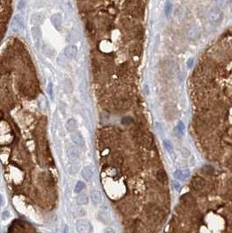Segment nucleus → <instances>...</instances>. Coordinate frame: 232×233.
I'll list each match as a JSON object with an SVG mask.
<instances>
[{"label": "nucleus", "mask_w": 232, "mask_h": 233, "mask_svg": "<svg viewBox=\"0 0 232 233\" xmlns=\"http://www.w3.org/2000/svg\"><path fill=\"white\" fill-rule=\"evenodd\" d=\"M145 214L150 220L161 221L163 218V211L155 203H148L145 207Z\"/></svg>", "instance_id": "nucleus-1"}, {"label": "nucleus", "mask_w": 232, "mask_h": 233, "mask_svg": "<svg viewBox=\"0 0 232 233\" xmlns=\"http://www.w3.org/2000/svg\"><path fill=\"white\" fill-rule=\"evenodd\" d=\"M76 226L79 233H91L92 225L89 221L85 219H80L76 222Z\"/></svg>", "instance_id": "nucleus-2"}, {"label": "nucleus", "mask_w": 232, "mask_h": 233, "mask_svg": "<svg viewBox=\"0 0 232 233\" xmlns=\"http://www.w3.org/2000/svg\"><path fill=\"white\" fill-rule=\"evenodd\" d=\"M24 28V20L23 17L19 15H16L13 17L12 23V30L15 33L20 32Z\"/></svg>", "instance_id": "nucleus-3"}, {"label": "nucleus", "mask_w": 232, "mask_h": 233, "mask_svg": "<svg viewBox=\"0 0 232 233\" xmlns=\"http://www.w3.org/2000/svg\"><path fill=\"white\" fill-rule=\"evenodd\" d=\"M208 17H209V20L211 23L215 24V23H218V22L221 21L223 15H222V12L218 8H212L210 9V12L208 14Z\"/></svg>", "instance_id": "nucleus-4"}, {"label": "nucleus", "mask_w": 232, "mask_h": 233, "mask_svg": "<svg viewBox=\"0 0 232 233\" xmlns=\"http://www.w3.org/2000/svg\"><path fill=\"white\" fill-rule=\"evenodd\" d=\"M205 184H206L205 180L202 177H199V176L194 177L192 178V180H191V186H192L194 190H196V191L202 190L205 187Z\"/></svg>", "instance_id": "nucleus-5"}, {"label": "nucleus", "mask_w": 232, "mask_h": 233, "mask_svg": "<svg viewBox=\"0 0 232 233\" xmlns=\"http://www.w3.org/2000/svg\"><path fill=\"white\" fill-rule=\"evenodd\" d=\"M99 219L104 224H108L110 222V214H109V210L107 205H102L99 211Z\"/></svg>", "instance_id": "nucleus-6"}, {"label": "nucleus", "mask_w": 232, "mask_h": 233, "mask_svg": "<svg viewBox=\"0 0 232 233\" xmlns=\"http://www.w3.org/2000/svg\"><path fill=\"white\" fill-rule=\"evenodd\" d=\"M70 138L77 147L80 148H83L85 146V141H84V138L81 135L80 133H79L77 131H74V132H72L71 134H70Z\"/></svg>", "instance_id": "nucleus-7"}, {"label": "nucleus", "mask_w": 232, "mask_h": 233, "mask_svg": "<svg viewBox=\"0 0 232 233\" xmlns=\"http://www.w3.org/2000/svg\"><path fill=\"white\" fill-rule=\"evenodd\" d=\"M65 55L70 60H74L77 56L78 49L75 45H69L65 48Z\"/></svg>", "instance_id": "nucleus-8"}, {"label": "nucleus", "mask_w": 232, "mask_h": 233, "mask_svg": "<svg viewBox=\"0 0 232 233\" xmlns=\"http://www.w3.org/2000/svg\"><path fill=\"white\" fill-rule=\"evenodd\" d=\"M181 203H182L184 206L187 207H191L196 204V199L193 196H191L190 194H185L183 196H181Z\"/></svg>", "instance_id": "nucleus-9"}, {"label": "nucleus", "mask_w": 232, "mask_h": 233, "mask_svg": "<svg viewBox=\"0 0 232 233\" xmlns=\"http://www.w3.org/2000/svg\"><path fill=\"white\" fill-rule=\"evenodd\" d=\"M186 34H187V37L190 39H196L199 35V30H198L197 26H190L187 29V32H186Z\"/></svg>", "instance_id": "nucleus-10"}, {"label": "nucleus", "mask_w": 232, "mask_h": 233, "mask_svg": "<svg viewBox=\"0 0 232 233\" xmlns=\"http://www.w3.org/2000/svg\"><path fill=\"white\" fill-rule=\"evenodd\" d=\"M156 179H157V181L161 182V183H162V184H167L168 183V176H167V173L165 172L164 169L161 168L156 172Z\"/></svg>", "instance_id": "nucleus-11"}, {"label": "nucleus", "mask_w": 232, "mask_h": 233, "mask_svg": "<svg viewBox=\"0 0 232 233\" xmlns=\"http://www.w3.org/2000/svg\"><path fill=\"white\" fill-rule=\"evenodd\" d=\"M189 171L188 169H183V170H176L174 173V177L176 179H180V180H184L186 178L189 177Z\"/></svg>", "instance_id": "nucleus-12"}, {"label": "nucleus", "mask_w": 232, "mask_h": 233, "mask_svg": "<svg viewBox=\"0 0 232 233\" xmlns=\"http://www.w3.org/2000/svg\"><path fill=\"white\" fill-rule=\"evenodd\" d=\"M91 199L93 201V203L94 204H99L101 200H102V196H101V193L99 192V190H93L91 192Z\"/></svg>", "instance_id": "nucleus-13"}, {"label": "nucleus", "mask_w": 232, "mask_h": 233, "mask_svg": "<svg viewBox=\"0 0 232 233\" xmlns=\"http://www.w3.org/2000/svg\"><path fill=\"white\" fill-rule=\"evenodd\" d=\"M51 21H52V25L55 26L57 29H60L61 24H62V17L60 13L53 14L51 17Z\"/></svg>", "instance_id": "nucleus-14"}, {"label": "nucleus", "mask_w": 232, "mask_h": 233, "mask_svg": "<svg viewBox=\"0 0 232 233\" xmlns=\"http://www.w3.org/2000/svg\"><path fill=\"white\" fill-rule=\"evenodd\" d=\"M31 35H32L34 42L38 45L41 39V31L39 27H33L31 29Z\"/></svg>", "instance_id": "nucleus-15"}, {"label": "nucleus", "mask_w": 232, "mask_h": 233, "mask_svg": "<svg viewBox=\"0 0 232 233\" xmlns=\"http://www.w3.org/2000/svg\"><path fill=\"white\" fill-rule=\"evenodd\" d=\"M93 175H94V173H93V170H92V168L90 167H86V168H83L82 177L86 181H90L92 177H93Z\"/></svg>", "instance_id": "nucleus-16"}, {"label": "nucleus", "mask_w": 232, "mask_h": 233, "mask_svg": "<svg viewBox=\"0 0 232 233\" xmlns=\"http://www.w3.org/2000/svg\"><path fill=\"white\" fill-rule=\"evenodd\" d=\"M65 127L69 132H71V133L74 132V131H76V129H77V122L74 119H69L68 121H66Z\"/></svg>", "instance_id": "nucleus-17"}, {"label": "nucleus", "mask_w": 232, "mask_h": 233, "mask_svg": "<svg viewBox=\"0 0 232 233\" xmlns=\"http://www.w3.org/2000/svg\"><path fill=\"white\" fill-rule=\"evenodd\" d=\"M68 156L71 160L76 161L79 158V152L75 148H70L68 150Z\"/></svg>", "instance_id": "nucleus-18"}, {"label": "nucleus", "mask_w": 232, "mask_h": 233, "mask_svg": "<svg viewBox=\"0 0 232 233\" xmlns=\"http://www.w3.org/2000/svg\"><path fill=\"white\" fill-rule=\"evenodd\" d=\"M77 203L80 205H85L88 203V197H87L86 194L82 193V194L79 195L77 197Z\"/></svg>", "instance_id": "nucleus-19"}, {"label": "nucleus", "mask_w": 232, "mask_h": 233, "mask_svg": "<svg viewBox=\"0 0 232 233\" xmlns=\"http://www.w3.org/2000/svg\"><path fill=\"white\" fill-rule=\"evenodd\" d=\"M142 46L139 45V44H134V45H133L131 49H130V51H131V52L133 53V55H140L141 52H142Z\"/></svg>", "instance_id": "nucleus-20"}, {"label": "nucleus", "mask_w": 232, "mask_h": 233, "mask_svg": "<svg viewBox=\"0 0 232 233\" xmlns=\"http://www.w3.org/2000/svg\"><path fill=\"white\" fill-rule=\"evenodd\" d=\"M116 106H117V108H120V109H126L129 107V101L128 100H120L116 103Z\"/></svg>", "instance_id": "nucleus-21"}, {"label": "nucleus", "mask_w": 232, "mask_h": 233, "mask_svg": "<svg viewBox=\"0 0 232 233\" xmlns=\"http://www.w3.org/2000/svg\"><path fill=\"white\" fill-rule=\"evenodd\" d=\"M85 187H86V184H85L84 182L79 181L77 183H76L75 189H74V192H75V193H80V192H81L82 190L85 189Z\"/></svg>", "instance_id": "nucleus-22"}, {"label": "nucleus", "mask_w": 232, "mask_h": 233, "mask_svg": "<svg viewBox=\"0 0 232 233\" xmlns=\"http://www.w3.org/2000/svg\"><path fill=\"white\" fill-rule=\"evenodd\" d=\"M215 171V169L213 167H211V166H209V165H207L205 167H203L202 168V172L203 174H205L207 176H211V175H213V173Z\"/></svg>", "instance_id": "nucleus-23"}, {"label": "nucleus", "mask_w": 232, "mask_h": 233, "mask_svg": "<svg viewBox=\"0 0 232 233\" xmlns=\"http://www.w3.org/2000/svg\"><path fill=\"white\" fill-rule=\"evenodd\" d=\"M163 145L164 148H165V149L168 152V153H173V150H174V148H173L172 143H170L169 141L168 140H164L163 141Z\"/></svg>", "instance_id": "nucleus-24"}, {"label": "nucleus", "mask_w": 232, "mask_h": 233, "mask_svg": "<svg viewBox=\"0 0 232 233\" xmlns=\"http://www.w3.org/2000/svg\"><path fill=\"white\" fill-rule=\"evenodd\" d=\"M175 16L176 18H181L183 16V11L181 8H177L175 12Z\"/></svg>", "instance_id": "nucleus-25"}, {"label": "nucleus", "mask_w": 232, "mask_h": 233, "mask_svg": "<svg viewBox=\"0 0 232 233\" xmlns=\"http://www.w3.org/2000/svg\"><path fill=\"white\" fill-rule=\"evenodd\" d=\"M143 34H144V32H143V29H142V27H139L136 31V36L138 37V39H142L143 38Z\"/></svg>", "instance_id": "nucleus-26"}, {"label": "nucleus", "mask_w": 232, "mask_h": 233, "mask_svg": "<svg viewBox=\"0 0 232 233\" xmlns=\"http://www.w3.org/2000/svg\"><path fill=\"white\" fill-rule=\"evenodd\" d=\"M121 122H122L123 124H125V125H128V124L132 123V122H133V120H132V118H130V117H126V118H123V119H122Z\"/></svg>", "instance_id": "nucleus-27"}, {"label": "nucleus", "mask_w": 232, "mask_h": 233, "mask_svg": "<svg viewBox=\"0 0 232 233\" xmlns=\"http://www.w3.org/2000/svg\"><path fill=\"white\" fill-rule=\"evenodd\" d=\"M181 155H183L184 157H189V155H190V152H189V149H187L186 148H181Z\"/></svg>", "instance_id": "nucleus-28"}, {"label": "nucleus", "mask_w": 232, "mask_h": 233, "mask_svg": "<svg viewBox=\"0 0 232 233\" xmlns=\"http://www.w3.org/2000/svg\"><path fill=\"white\" fill-rule=\"evenodd\" d=\"M177 129H179L180 131L181 134H183V130H184V125H183V123L182 122H180L178 126H177Z\"/></svg>", "instance_id": "nucleus-29"}, {"label": "nucleus", "mask_w": 232, "mask_h": 233, "mask_svg": "<svg viewBox=\"0 0 232 233\" xmlns=\"http://www.w3.org/2000/svg\"><path fill=\"white\" fill-rule=\"evenodd\" d=\"M173 187H174V189L176 190H180L181 184L178 182H173Z\"/></svg>", "instance_id": "nucleus-30"}, {"label": "nucleus", "mask_w": 232, "mask_h": 233, "mask_svg": "<svg viewBox=\"0 0 232 233\" xmlns=\"http://www.w3.org/2000/svg\"><path fill=\"white\" fill-rule=\"evenodd\" d=\"M10 217V213H9L8 211H5L3 212V214H2V218L5 220V219H7Z\"/></svg>", "instance_id": "nucleus-31"}, {"label": "nucleus", "mask_w": 232, "mask_h": 233, "mask_svg": "<svg viewBox=\"0 0 232 233\" xmlns=\"http://www.w3.org/2000/svg\"><path fill=\"white\" fill-rule=\"evenodd\" d=\"M104 233H115V231L113 229V228L108 227V228H106V229H105Z\"/></svg>", "instance_id": "nucleus-32"}, {"label": "nucleus", "mask_w": 232, "mask_h": 233, "mask_svg": "<svg viewBox=\"0 0 232 233\" xmlns=\"http://www.w3.org/2000/svg\"><path fill=\"white\" fill-rule=\"evenodd\" d=\"M170 9H171V4L170 3H167V4H166V13L167 14L170 12Z\"/></svg>", "instance_id": "nucleus-33"}, {"label": "nucleus", "mask_w": 232, "mask_h": 233, "mask_svg": "<svg viewBox=\"0 0 232 233\" xmlns=\"http://www.w3.org/2000/svg\"><path fill=\"white\" fill-rule=\"evenodd\" d=\"M156 129H157V130H158L159 134H162V133L163 132V130H162V129L161 128V126H160L159 123H156Z\"/></svg>", "instance_id": "nucleus-34"}, {"label": "nucleus", "mask_w": 232, "mask_h": 233, "mask_svg": "<svg viewBox=\"0 0 232 233\" xmlns=\"http://www.w3.org/2000/svg\"><path fill=\"white\" fill-rule=\"evenodd\" d=\"M48 90H49V94L51 95V97H52V83H50L49 85V87H48Z\"/></svg>", "instance_id": "nucleus-35"}, {"label": "nucleus", "mask_w": 232, "mask_h": 233, "mask_svg": "<svg viewBox=\"0 0 232 233\" xmlns=\"http://www.w3.org/2000/svg\"><path fill=\"white\" fill-rule=\"evenodd\" d=\"M192 64H193V59H190V60H189V61H188V67H191V66H192Z\"/></svg>", "instance_id": "nucleus-36"}, {"label": "nucleus", "mask_w": 232, "mask_h": 233, "mask_svg": "<svg viewBox=\"0 0 232 233\" xmlns=\"http://www.w3.org/2000/svg\"><path fill=\"white\" fill-rule=\"evenodd\" d=\"M4 204V197L2 195H0V206H2Z\"/></svg>", "instance_id": "nucleus-37"}, {"label": "nucleus", "mask_w": 232, "mask_h": 233, "mask_svg": "<svg viewBox=\"0 0 232 233\" xmlns=\"http://www.w3.org/2000/svg\"><path fill=\"white\" fill-rule=\"evenodd\" d=\"M22 4H25V2H23V1H20V2H18V9H21L22 7Z\"/></svg>", "instance_id": "nucleus-38"}, {"label": "nucleus", "mask_w": 232, "mask_h": 233, "mask_svg": "<svg viewBox=\"0 0 232 233\" xmlns=\"http://www.w3.org/2000/svg\"><path fill=\"white\" fill-rule=\"evenodd\" d=\"M63 233H69V229L67 226H65L64 228V231H63Z\"/></svg>", "instance_id": "nucleus-39"}]
</instances>
